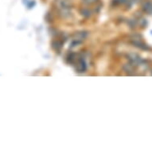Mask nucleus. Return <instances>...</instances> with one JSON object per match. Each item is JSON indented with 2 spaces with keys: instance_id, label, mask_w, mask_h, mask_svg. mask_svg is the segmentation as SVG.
Listing matches in <instances>:
<instances>
[{
  "instance_id": "obj_1",
  "label": "nucleus",
  "mask_w": 152,
  "mask_h": 152,
  "mask_svg": "<svg viewBox=\"0 0 152 152\" xmlns=\"http://www.w3.org/2000/svg\"><path fill=\"white\" fill-rule=\"evenodd\" d=\"M84 3H88V4H90V3H93L94 2H96V0H84Z\"/></svg>"
}]
</instances>
